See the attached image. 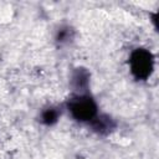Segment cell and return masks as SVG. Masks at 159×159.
Returning <instances> with one entry per match:
<instances>
[{
	"instance_id": "cell-1",
	"label": "cell",
	"mask_w": 159,
	"mask_h": 159,
	"mask_svg": "<svg viewBox=\"0 0 159 159\" xmlns=\"http://www.w3.org/2000/svg\"><path fill=\"white\" fill-rule=\"evenodd\" d=\"M71 111L72 113L77 117V118H81V119H89L94 116L96 113V107H94V103L88 98V97H78L76 102L72 103V107H71Z\"/></svg>"
}]
</instances>
